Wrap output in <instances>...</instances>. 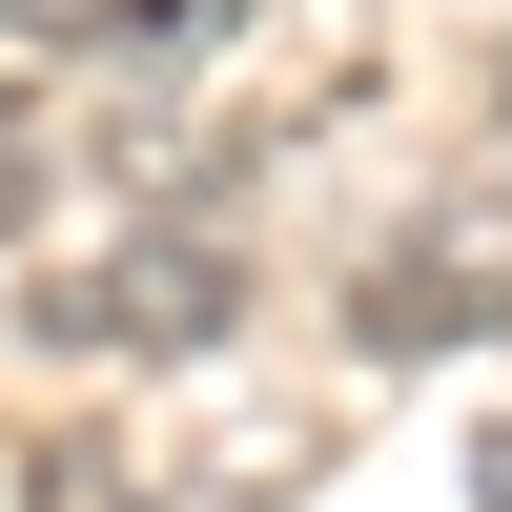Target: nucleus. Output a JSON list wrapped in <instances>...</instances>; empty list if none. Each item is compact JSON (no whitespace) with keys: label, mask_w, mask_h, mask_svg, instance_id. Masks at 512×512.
Wrapping results in <instances>:
<instances>
[{"label":"nucleus","mask_w":512,"mask_h":512,"mask_svg":"<svg viewBox=\"0 0 512 512\" xmlns=\"http://www.w3.org/2000/svg\"><path fill=\"white\" fill-rule=\"evenodd\" d=\"M472 512H512V410H492V431H472Z\"/></svg>","instance_id":"39448f33"},{"label":"nucleus","mask_w":512,"mask_h":512,"mask_svg":"<svg viewBox=\"0 0 512 512\" xmlns=\"http://www.w3.org/2000/svg\"><path fill=\"white\" fill-rule=\"evenodd\" d=\"M492 144H512V41H492Z\"/></svg>","instance_id":"423d86ee"},{"label":"nucleus","mask_w":512,"mask_h":512,"mask_svg":"<svg viewBox=\"0 0 512 512\" xmlns=\"http://www.w3.org/2000/svg\"><path fill=\"white\" fill-rule=\"evenodd\" d=\"M369 82V0H226V41H205V144L267 164L287 123H328Z\"/></svg>","instance_id":"7ed1b4c3"},{"label":"nucleus","mask_w":512,"mask_h":512,"mask_svg":"<svg viewBox=\"0 0 512 512\" xmlns=\"http://www.w3.org/2000/svg\"><path fill=\"white\" fill-rule=\"evenodd\" d=\"M512 328V205H431L349 267V349L369 369H431V349H492Z\"/></svg>","instance_id":"f03ea898"},{"label":"nucleus","mask_w":512,"mask_h":512,"mask_svg":"<svg viewBox=\"0 0 512 512\" xmlns=\"http://www.w3.org/2000/svg\"><path fill=\"white\" fill-rule=\"evenodd\" d=\"M226 308H246V246L205 226V205H144L123 246H82V267H41V349H82V369H164V349H226Z\"/></svg>","instance_id":"f257e3e1"},{"label":"nucleus","mask_w":512,"mask_h":512,"mask_svg":"<svg viewBox=\"0 0 512 512\" xmlns=\"http://www.w3.org/2000/svg\"><path fill=\"white\" fill-rule=\"evenodd\" d=\"M41 185H62V144H41V103H21V82H0V246L41 226Z\"/></svg>","instance_id":"20e7f679"}]
</instances>
